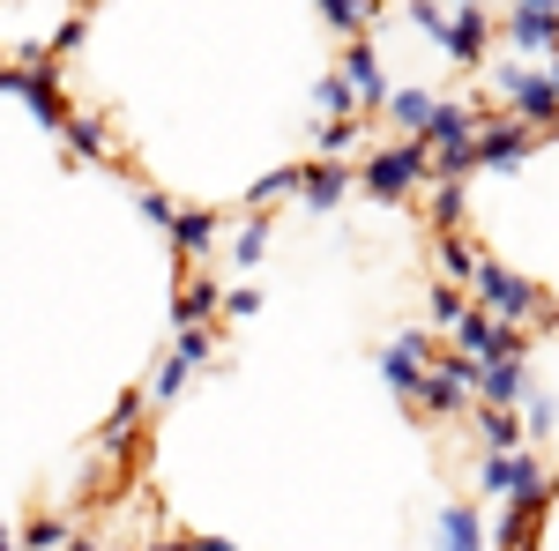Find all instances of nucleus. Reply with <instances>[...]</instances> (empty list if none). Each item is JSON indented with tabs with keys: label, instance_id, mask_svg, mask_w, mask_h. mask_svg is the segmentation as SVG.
I'll return each mask as SVG.
<instances>
[{
	"label": "nucleus",
	"instance_id": "nucleus-1",
	"mask_svg": "<svg viewBox=\"0 0 559 551\" xmlns=\"http://www.w3.org/2000/svg\"><path fill=\"white\" fill-rule=\"evenodd\" d=\"M471 306L485 313V321H500V328H522V321H537V313H545V306H537V284L515 276V268H500V261H485V268H477Z\"/></svg>",
	"mask_w": 559,
	"mask_h": 551
},
{
	"label": "nucleus",
	"instance_id": "nucleus-2",
	"mask_svg": "<svg viewBox=\"0 0 559 551\" xmlns=\"http://www.w3.org/2000/svg\"><path fill=\"white\" fill-rule=\"evenodd\" d=\"M426 179H432V165H426V149H418V142H388V149H373V165L358 171V187H366V194H381V202L418 194Z\"/></svg>",
	"mask_w": 559,
	"mask_h": 551
},
{
	"label": "nucleus",
	"instance_id": "nucleus-3",
	"mask_svg": "<svg viewBox=\"0 0 559 551\" xmlns=\"http://www.w3.org/2000/svg\"><path fill=\"white\" fill-rule=\"evenodd\" d=\"M411 23L448 45V60H485V38H492V15H485V8H455V15H440V8H411Z\"/></svg>",
	"mask_w": 559,
	"mask_h": 551
},
{
	"label": "nucleus",
	"instance_id": "nucleus-4",
	"mask_svg": "<svg viewBox=\"0 0 559 551\" xmlns=\"http://www.w3.org/2000/svg\"><path fill=\"white\" fill-rule=\"evenodd\" d=\"M477 395V366L471 358H455V350H432V373L418 387V410H463Z\"/></svg>",
	"mask_w": 559,
	"mask_h": 551
},
{
	"label": "nucleus",
	"instance_id": "nucleus-5",
	"mask_svg": "<svg viewBox=\"0 0 559 551\" xmlns=\"http://www.w3.org/2000/svg\"><path fill=\"white\" fill-rule=\"evenodd\" d=\"M426 373H432V343H426V336H395V343L381 350V381L395 387L403 403H418Z\"/></svg>",
	"mask_w": 559,
	"mask_h": 551
},
{
	"label": "nucleus",
	"instance_id": "nucleus-6",
	"mask_svg": "<svg viewBox=\"0 0 559 551\" xmlns=\"http://www.w3.org/2000/svg\"><path fill=\"white\" fill-rule=\"evenodd\" d=\"M210 350H216V336H210V328H194V336H179V343H173V358H165V366L150 373V395H157V403H173L179 387H187L194 373H202V366H210Z\"/></svg>",
	"mask_w": 559,
	"mask_h": 551
},
{
	"label": "nucleus",
	"instance_id": "nucleus-7",
	"mask_svg": "<svg viewBox=\"0 0 559 551\" xmlns=\"http://www.w3.org/2000/svg\"><path fill=\"white\" fill-rule=\"evenodd\" d=\"M336 83H344V89H350V105H366V112H381L388 89H395V83L381 75V60H373V45H350V52H344V75H336Z\"/></svg>",
	"mask_w": 559,
	"mask_h": 551
},
{
	"label": "nucleus",
	"instance_id": "nucleus-8",
	"mask_svg": "<svg viewBox=\"0 0 559 551\" xmlns=\"http://www.w3.org/2000/svg\"><path fill=\"white\" fill-rule=\"evenodd\" d=\"M508 105H515L522 120H559V97H552V83H545V68H508Z\"/></svg>",
	"mask_w": 559,
	"mask_h": 551
},
{
	"label": "nucleus",
	"instance_id": "nucleus-9",
	"mask_svg": "<svg viewBox=\"0 0 559 551\" xmlns=\"http://www.w3.org/2000/svg\"><path fill=\"white\" fill-rule=\"evenodd\" d=\"M530 149V128L522 120H477V142H471V165H508Z\"/></svg>",
	"mask_w": 559,
	"mask_h": 551
},
{
	"label": "nucleus",
	"instance_id": "nucleus-10",
	"mask_svg": "<svg viewBox=\"0 0 559 551\" xmlns=\"http://www.w3.org/2000/svg\"><path fill=\"white\" fill-rule=\"evenodd\" d=\"M210 313H216V284H210V276H187V284H179V306H173L179 336H194V328H210Z\"/></svg>",
	"mask_w": 559,
	"mask_h": 551
},
{
	"label": "nucleus",
	"instance_id": "nucleus-11",
	"mask_svg": "<svg viewBox=\"0 0 559 551\" xmlns=\"http://www.w3.org/2000/svg\"><path fill=\"white\" fill-rule=\"evenodd\" d=\"M432 105H440L432 89H388V105H381V112H395L403 142H418V134H426V120H432Z\"/></svg>",
	"mask_w": 559,
	"mask_h": 551
},
{
	"label": "nucleus",
	"instance_id": "nucleus-12",
	"mask_svg": "<svg viewBox=\"0 0 559 551\" xmlns=\"http://www.w3.org/2000/svg\"><path fill=\"white\" fill-rule=\"evenodd\" d=\"M440 551H485V522H477L471 500H455L440 514Z\"/></svg>",
	"mask_w": 559,
	"mask_h": 551
},
{
	"label": "nucleus",
	"instance_id": "nucleus-13",
	"mask_svg": "<svg viewBox=\"0 0 559 551\" xmlns=\"http://www.w3.org/2000/svg\"><path fill=\"white\" fill-rule=\"evenodd\" d=\"M173 239H179V254H187V261H210L216 254V209H179Z\"/></svg>",
	"mask_w": 559,
	"mask_h": 551
},
{
	"label": "nucleus",
	"instance_id": "nucleus-14",
	"mask_svg": "<svg viewBox=\"0 0 559 551\" xmlns=\"http://www.w3.org/2000/svg\"><path fill=\"white\" fill-rule=\"evenodd\" d=\"M350 179H358V171H344V165H313V171H299V194L313 209H336L350 194Z\"/></svg>",
	"mask_w": 559,
	"mask_h": 551
},
{
	"label": "nucleus",
	"instance_id": "nucleus-15",
	"mask_svg": "<svg viewBox=\"0 0 559 551\" xmlns=\"http://www.w3.org/2000/svg\"><path fill=\"white\" fill-rule=\"evenodd\" d=\"M477 432H485L492 455H522V418L515 410H485V403H477Z\"/></svg>",
	"mask_w": 559,
	"mask_h": 551
},
{
	"label": "nucleus",
	"instance_id": "nucleus-16",
	"mask_svg": "<svg viewBox=\"0 0 559 551\" xmlns=\"http://www.w3.org/2000/svg\"><path fill=\"white\" fill-rule=\"evenodd\" d=\"M508 38H522V45H552V38H559V15H552V8H515V15H508Z\"/></svg>",
	"mask_w": 559,
	"mask_h": 551
},
{
	"label": "nucleus",
	"instance_id": "nucleus-17",
	"mask_svg": "<svg viewBox=\"0 0 559 551\" xmlns=\"http://www.w3.org/2000/svg\"><path fill=\"white\" fill-rule=\"evenodd\" d=\"M530 529H537V507H508L492 529V551H530Z\"/></svg>",
	"mask_w": 559,
	"mask_h": 551
},
{
	"label": "nucleus",
	"instance_id": "nucleus-18",
	"mask_svg": "<svg viewBox=\"0 0 559 551\" xmlns=\"http://www.w3.org/2000/svg\"><path fill=\"white\" fill-rule=\"evenodd\" d=\"M15 551H68V529H60L52 514H38V522H31V529L15 537Z\"/></svg>",
	"mask_w": 559,
	"mask_h": 551
},
{
	"label": "nucleus",
	"instance_id": "nucleus-19",
	"mask_svg": "<svg viewBox=\"0 0 559 551\" xmlns=\"http://www.w3.org/2000/svg\"><path fill=\"white\" fill-rule=\"evenodd\" d=\"M68 142H75V157H105V128H97V120H83V112H68Z\"/></svg>",
	"mask_w": 559,
	"mask_h": 551
},
{
	"label": "nucleus",
	"instance_id": "nucleus-20",
	"mask_svg": "<svg viewBox=\"0 0 559 551\" xmlns=\"http://www.w3.org/2000/svg\"><path fill=\"white\" fill-rule=\"evenodd\" d=\"M134 209L150 216V224H179V202L165 194V187H134Z\"/></svg>",
	"mask_w": 559,
	"mask_h": 551
},
{
	"label": "nucleus",
	"instance_id": "nucleus-21",
	"mask_svg": "<svg viewBox=\"0 0 559 551\" xmlns=\"http://www.w3.org/2000/svg\"><path fill=\"white\" fill-rule=\"evenodd\" d=\"M261 254H269V231H261V224H247V231L231 239V261H239V268H254Z\"/></svg>",
	"mask_w": 559,
	"mask_h": 551
},
{
	"label": "nucleus",
	"instance_id": "nucleus-22",
	"mask_svg": "<svg viewBox=\"0 0 559 551\" xmlns=\"http://www.w3.org/2000/svg\"><path fill=\"white\" fill-rule=\"evenodd\" d=\"M284 194H299V171H276V179H261V187H254V209L284 202Z\"/></svg>",
	"mask_w": 559,
	"mask_h": 551
},
{
	"label": "nucleus",
	"instance_id": "nucleus-23",
	"mask_svg": "<svg viewBox=\"0 0 559 551\" xmlns=\"http://www.w3.org/2000/svg\"><path fill=\"white\" fill-rule=\"evenodd\" d=\"M68 551H105V544H97V537H68Z\"/></svg>",
	"mask_w": 559,
	"mask_h": 551
},
{
	"label": "nucleus",
	"instance_id": "nucleus-24",
	"mask_svg": "<svg viewBox=\"0 0 559 551\" xmlns=\"http://www.w3.org/2000/svg\"><path fill=\"white\" fill-rule=\"evenodd\" d=\"M0 551H15V537H8V529H0Z\"/></svg>",
	"mask_w": 559,
	"mask_h": 551
}]
</instances>
